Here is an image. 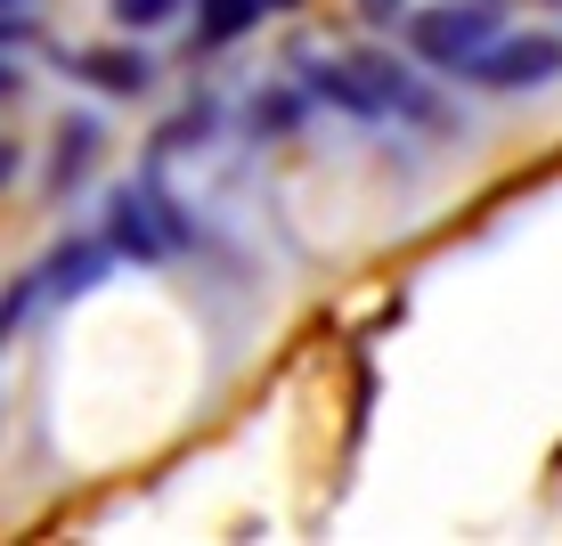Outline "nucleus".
<instances>
[{
  "mask_svg": "<svg viewBox=\"0 0 562 546\" xmlns=\"http://www.w3.org/2000/svg\"><path fill=\"white\" fill-rule=\"evenodd\" d=\"M457 74L473 90H497V99H514V90H547L562 74V42H554V33H490Z\"/></svg>",
  "mask_w": 562,
  "mask_h": 546,
  "instance_id": "obj_1",
  "label": "nucleus"
},
{
  "mask_svg": "<svg viewBox=\"0 0 562 546\" xmlns=\"http://www.w3.org/2000/svg\"><path fill=\"white\" fill-rule=\"evenodd\" d=\"M408 33H416V57H424V66L457 74L464 57L497 33V9H490V0H440V9H416Z\"/></svg>",
  "mask_w": 562,
  "mask_h": 546,
  "instance_id": "obj_2",
  "label": "nucleus"
},
{
  "mask_svg": "<svg viewBox=\"0 0 562 546\" xmlns=\"http://www.w3.org/2000/svg\"><path fill=\"white\" fill-rule=\"evenodd\" d=\"M66 74H82V82H99L106 99H139V90L155 82V66L139 49H74L66 57Z\"/></svg>",
  "mask_w": 562,
  "mask_h": 546,
  "instance_id": "obj_3",
  "label": "nucleus"
},
{
  "mask_svg": "<svg viewBox=\"0 0 562 546\" xmlns=\"http://www.w3.org/2000/svg\"><path fill=\"white\" fill-rule=\"evenodd\" d=\"M106 245H114V253H131V261H155V253H164L155 204L139 197V188H114V204H106Z\"/></svg>",
  "mask_w": 562,
  "mask_h": 546,
  "instance_id": "obj_4",
  "label": "nucleus"
},
{
  "mask_svg": "<svg viewBox=\"0 0 562 546\" xmlns=\"http://www.w3.org/2000/svg\"><path fill=\"white\" fill-rule=\"evenodd\" d=\"M261 25V0H196V42L204 49H228Z\"/></svg>",
  "mask_w": 562,
  "mask_h": 546,
  "instance_id": "obj_5",
  "label": "nucleus"
},
{
  "mask_svg": "<svg viewBox=\"0 0 562 546\" xmlns=\"http://www.w3.org/2000/svg\"><path fill=\"white\" fill-rule=\"evenodd\" d=\"M90 147H99V123L90 114H74V123H57V155H49V180L66 188V180H82L90 171Z\"/></svg>",
  "mask_w": 562,
  "mask_h": 546,
  "instance_id": "obj_6",
  "label": "nucleus"
},
{
  "mask_svg": "<svg viewBox=\"0 0 562 546\" xmlns=\"http://www.w3.org/2000/svg\"><path fill=\"white\" fill-rule=\"evenodd\" d=\"M99 261H106L99 245H66L49 261V294H90V286H99Z\"/></svg>",
  "mask_w": 562,
  "mask_h": 546,
  "instance_id": "obj_7",
  "label": "nucleus"
},
{
  "mask_svg": "<svg viewBox=\"0 0 562 546\" xmlns=\"http://www.w3.org/2000/svg\"><path fill=\"white\" fill-rule=\"evenodd\" d=\"M106 16L123 33H155V25H171L180 16V0H106Z\"/></svg>",
  "mask_w": 562,
  "mask_h": 546,
  "instance_id": "obj_8",
  "label": "nucleus"
},
{
  "mask_svg": "<svg viewBox=\"0 0 562 546\" xmlns=\"http://www.w3.org/2000/svg\"><path fill=\"white\" fill-rule=\"evenodd\" d=\"M9 42H33V16H16V9H0V49Z\"/></svg>",
  "mask_w": 562,
  "mask_h": 546,
  "instance_id": "obj_9",
  "label": "nucleus"
},
{
  "mask_svg": "<svg viewBox=\"0 0 562 546\" xmlns=\"http://www.w3.org/2000/svg\"><path fill=\"white\" fill-rule=\"evenodd\" d=\"M359 16H367V25H392V16H400V0H359Z\"/></svg>",
  "mask_w": 562,
  "mask_h": 546,
  "instance_id": "obj_10",
  "label": "nucleus"
},
{
  "mask_svg": "<svg viewBox=\"0 0 562 546\" xmlns=\"http://www.w3.org/2000/svg\"><path fill=\"white\" fill-rule=\"evenodd\" d=\"M9 180H16V147L0 140V188H9Z\"/></svg>",
  "mask_w": 562,
  "mask_h": 546,
  "instance_id": "obj_11",
  "label": "nucleus"
},
{
  "mask_svg": "<svg viewBox=\"0 0 562 546\" xmlns=\"http://www.w3.org/2000/svg\"><path fill=\"white\" fill-rule=\"evenodd\" d=\"M9 90H16V66H9V57H0V99H9Z\"/></svg>",
  "mask_w": 562,
  "mask_h": 546,
  "instance_id": "obj_12",
  "label": "nucleus"
},
{
  "mask_svg": "<svg viewBox=\"0 0 562 546\" xmlns=\"http://www.w3.org/2000/svg\"><path fill=\"white\" fill-rule=\"evenodd\" d=\"M269 9H294V0H261V16H269Z\"/></svg>",
  "mask_w": 562,
  "mask_h": 546,
  "instance_id": "obj_13",
  "label": "nucleus"
},
{
  "mask_svg": "<svg viewBox=\"0 0 562 546\" xmlns=\"http://www.w3.org/2000/svg\"><path fill=\"white\" fill-rule=\"evenodd\" d=\"M547 9H562V0H547Z\"/></svg>",
  "mask_w": 562,
  "mask_h": 546,
  "instance_id": "obj_14",
  "label": "nucleus"
}]
</instances>
